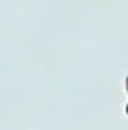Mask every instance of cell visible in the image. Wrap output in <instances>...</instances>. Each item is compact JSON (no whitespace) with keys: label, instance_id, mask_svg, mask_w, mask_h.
<instances>
[{"label":"cell","instance_id":"6da1fadb","mask_svg":"<svg viewBox=\"0 0 128 130\" xmlns=\"http://www.w3.org/2000/svg\"><path fill=\"white\" fill-rule=\"evenodd\" d=\"M126 89H128V78H126Z\"/></svg>","mask_w":128,"mask_h":130},{"label":"cell","instance_id":"7a4b0ae2","mask_svg":"<svg viewBox=\"0 0 128 130\" xmlns=\"http://www.w3.org/2000/svg\"><path fill=\"white\" fill-rule=\"evenodd\" d=\"M126 113H128V104H126Z\"/></svg>","mask_w":128,"mask_h":130}]
</instances>
